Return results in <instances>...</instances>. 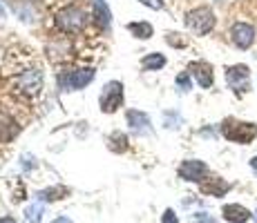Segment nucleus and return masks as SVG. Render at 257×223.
Returning <instances> with one entry per match:
<instances>
[{
    "label": "nucleus",
    "mask_w": 257,
    "mask_h": 223,
    "mask_svg": "<svg viewBox=\"0 0 257 223\" xmlns=\"http://www.w3.org/2000/svg\"><path fill=\"white\" fill-rule=\"evenodd\" d=\"M127 125L132 127L137 134H150V118H148L146 112L139 110H130L127 112Z\"/></svg>",
    "instance_id": "nucleus-13"
},
{
    "label": "nucleus",
    "mask_w": 257,
    "mask_h": 223,
    "mask_svg": "<svg viewBox=\"0 0 257 223\" xmlns=\"http://www.w3.org/2000/svg\"><path fill=\"white\" fill-rule=\"evenodd\" d=\"M94 78V69H74V72H67L61 76V87L67 89V92H76V89H83Z\"/></svg>",
    "instance_id": "nucleus-7"
},
{
    "label": "nucleus",
    "mask_w": 257,
    "mask_h": 223,
    "mask_svg": "<svg viewBox=\"0 0 257 223\" xmlns=\"http://www.w3.org/2000/svg\"><path fill=\"white\" fill-rule=\"evenodd\" d=\"M63 196H67V190L63 185L47 187V190L38 192V199H41V201H58V199H63Z\"/></svg>",
    "instance_id": "nucleus-16"
},
{
    "label": "nucleus",
    "mask_w": 257,
    "mask_h": 223,
    "mask_svg": "<svg viewBox=\"0 0 257 223\" xmlns=\"http://www.w3.org/2000/svg\"><path fill=\"white\" fill-rule=\"evenodd\" d=\"M250 170H253L255 174H257V156H253V158H250Z\"/></svg>",
    "instance_id": "nucleus-25"
},
{
    "label": "nucleus",
    "mask_w": 257,
    "mask_h": 223,
    "mask_svg": "<svg viewBox=\"0 0 257 223\" xmlns=\"http://www.w3.org/2000/svg\"><path fill=\"white\" fill-rule=\"evenodd\" d=\"M179 36H181V34H168L166 41L170 43L172 47H186V41H184V38H179Z\"/></svg>",
    "instance_id": "nucleus-21"
},
{
    "label": "nucleus",
    "mask_w": 257,
    "mask_h": 223,
    "mask_svg": "<svg viewBox=\"0 0 257 223\" xmlns=\"http://www.w3.org/2000/svg\"><path fill=\"white\" fill-rule=\"evenodd\" d=\"M190 74H181V76H177V85H179L184 92H188V89L192 87V83H190Z\"/></svg>",
    "instance_id": "nucleus-20"
},
{
    "label": "nucleus",
    "mask_w": 257,
    "mask_h": 223,
    "mask_svg": "<svg viewBox=\"0 0 257 223\" xmlns=\"http://www.w3.org/2000/svg\"><path fill=\"white\" fill-rule=\"evenodd\" d=\"M0 223H16L12 219V216H3V219H0Z\"/></svg>",
    "instance_id": "nucleus-26"
},
{
    "label": "nucleus",
    "mask_w": 257,
    "mask_h": 223,
    "mask_svg": "<svg viewBox=\"0 0 257 223\" xmlns=\"http://www.w3.org/2000/svg\"><path fill=\"white\" fill-rule=\"evenodd\" d=\"M179 176L184 181H195L201 183L208 178V165L204 161H197V158H190V161H184L179 165Z\"/></svg>",
    "instance_id": "nucleus-8"
},
{
    "label": "nucleus",
    "mask_w": 257,
    "mask_h": 223,
    "mask_svg": "<svg viewBox=\"0 0 257 223\" xmlns=\"http://www.w3.org/2000/svg\"><path fill=\"white\" fill-rule=\"evenodd\" d=\"M186 25L192 34L206 36V34L215 27V14H212L210 7H197L186 14Z\"/></svg>",
    "instance_id": "nucleus-2"
},
{
    "label": "nucleus",
    "mask_w": 257,
    "mask_h": 223,
    "mask_svg": "<svg viewBox=\"0 0 257 223\" xmlns=\"http://www.w3.org/2000/svg\"><path fill=\"white\" fill-rule=\"evenodd\" d=\"M98 103H101V110L105 114L116 112L123 103V85L118 81H110L103 87L101 96H98Z\"/></svg>",
    "instance_id": "nucleus-4"
},
{
    "label": "nucleus",
    "mask_w": 257,
    "mask_h": 223,
    "mask_svg": "<svg viewBox=\"0 0 257 223\" xmlns=\"http://www.w3.org/2000/svg\"><path fill=\"white\" fill-rule=\"evenodd\" d=\"M221 214H224V219L228 223H246L250 221V210H246L244 205H239V203H228V205L221 207Z\"/></svg>",
    "instance_id": "nucleus-11"
},
{
    "label": "nucleus",
    "mask_w": 257,
    "mask_h": 223,
    "mask_svg": "<svg viewBox=\"0 0 257 223\" xmlns=\"http://www.w3.org/2000/svg\"><path fill=\"white\" fill-rule=\"evenodd\" d=\"M161 223H179V219H177V214H175V210H168L164 212V216H161Z\"/></svg>",
    "instance_id": "nucleus-22"
},
{
    "label": "nucleus",
    "mask_w": 257,
    "mask_h": 223,
    "mask_svg": "<svg viewBox=\"0 0 257 223\" xmlns=\"http://www.w3.org/2000/svg\"><path fill=\"white\" fill-rule=\"evenodd\" d=\"M230 41L237 49H250L255 43V27L250 23H235L230 27Z\"/></svg>",
    "instance_id": "nucleus-6"
},
{
    "label": "nucleus",
    "mask_w": 257,
    "mask_h": 223,
    "mask_svg": "<svg viewBox=\"0 0 257 223\" xmlns=\"http://www.w3.org/2000/svg\"><path fill=\"white\" fill-rule=\"evenodd\" d=\"M226 81H228V87L235 89L237 94L248 92V83H250V69L246 65H233L226 67Z\"/></svg>",
    "instance_id": "nucleus-5"
},
{
    "label": "nucleus",
    "mask_w": 257,
    "mask_h": 223,
    "mask_svg": "<svg viewBox=\"0 0 257 223\" xmlns=\"http://www.w3.org/2000/svg\"><path fill=\"white\" fill-rule=\"evenodd\" d=\"M221 134L228 141L246 145V143H250L257 136V125L255 123H241V121H235V118H228V121L221 123Z\"/></svg>",
    "instance_id": "nucleus-1"
},
{
    "label": "nucleus",
    "mask_w": 257,
    "mask_h": 223,
    "mask_svg": "<svg viewBox=\"0 0 257 223\" xmlns=\"http://www.w3.org/2000/svg\"><path fill=\"white\" fill-rule=\"evenodd\" d=\"M85 12L78 7H67L56 16V25L67 34H78L85 27Z\"/></svg>",
    "instance_id": "nucleus-3"
},
{
    "label": "nucleus",
    "mask_w": 257,
    "mask_h": 223,
    "mask_svg": "<svg viewBox=\"0 0 257 223\" xmlns=\"http://www.w3.org/2000/svg\"><path fill=\"white\" fill-rule=\"evenodd\" d=\"M190 74L192 78H195L197 83H199V87H204V89H210L212 87V83H215V74H212V67L208 65V63H204V61H197V63H192L190 65Z\"/></svg>",
    "instance_id": "nucleus-10"
},
{
    "label": "nucleus",
    "mask_w": 257,
    "mask_h": 223,
    "mask_svg": "<svg viewBox=\"0 0 257 223\" xmlns=\"http://www.w3.org/2000/svg\"><path fill=\"white\" fill-rule=\"evenodd\" d=\"M127 32H132L137 38H150L152 36V25L150 23H130L127 25Z\"/></svg>",
    "instance_id": "nucleus-18"
},
{
    "label": "nucleus",
    "mask_w": 257,
    "mask_h": 223,
    "mask_svg": "<svg viewBox=\"0 0 257 223\" xmlns=\"http://www.w3.org/2000/svg\"><path fill=\"white\" fill-rule=\"evenodd\" d=\"M92 9H94V21L101 29H107L112 23V16H110V9H107V5L103 3V0H94L92 3Z\"/></svg>",
    "instance_id": "nucleus-14"
},
{
    "label": "nucleus",
    "mask_w": 257,
    "mask_h": 223,
    "mask_svg": "<svg viewBox=\"0 0 257 223\" xmlns=\"http://www.w3.org/2000/svg\"><path fill=\"white\" fill-rule=\"evenodd\" d=\"M201 192L210 196H224L230 190V183H226L221 176H208L206 181H201Z\"/></svg>",
    "instance_id": "nucleus-12"
},
{
    "label": "nucleus",
    "mask_w": 257,
    "mask_h": 223,
    "mask_svg": "<svg viewBox=\"0 0 257 223\" xmlns=\"http://www.w3.org/2000/svg\"><path fill=\"white\" fill-rule=\"evenodd\" d=\"M143 69H150V72H157V69H161L166 65V58L161 56V54H148L146 58L141 61Z\"/></svg>",
    "instance_id": "nucleus-17"
},
{
    "label": "nucleus",
    "mask_w": 257,
    "mask_h": 223,
    "mask_svg": "<svg viewBox=\"0 0 257 223\" xmlns=\"http://www.w3.org/2000/svg\"><path fill=\"white\" fill-rule=\"evenodd\" d=\"M18 89L25 94V96H36L43 89V74L38 69H29L18 76Z\"/></svg>",
    "instance_id": "nucleus-9"
},
{
    "label": "nucleus",
    "mask_w": 257,
    "mask_h": 223,
    "mask_svg": "<svg viewBox=\"0 0 257 223\" xmlns=\"http://www.w3.org/2000/svg\"><path fill=\"white\" fill-rule=\"evenodd\" d=\"M16 134H18L16 121H14L12 116H7V114H0V143L12 141Z\"/></svg>",
    "instance_id": "nucleus-15"
},
{
    "label": "nucleus",
    "mask_w": 257,
    "mask_h": 223,
    "mask_svg": "<svg viewBox=\"0 0 257 223\" xmlns=\"http://www.w3.org/2000/svg\"><path fill=\"white\" fill-rule=\"evenodd\" d=\"M52 223H72L70 216H58V219H54Z\"/></svg>",
    "instance_id": "nucleus-24"
},
{
    "label": "nucleus",
    "mask_w": 257,
    "mask_h": 223,
    "mask_svg": "<svg viewBox=\"0 0 257 223\" xmlns=\"http://www.w3.org/2000/svg\"><path fill=\"white\" fill-rule=\"evenodd\" d=\"M43 212H45V205H43L41 201L32 203V205L27 207V212H25V216H27V223H41Z\"/></svg>",
    "instance_id": "nucleus-19"
},
{
    "label": "nucleus",
    "mask_w": 257,
    "mask_h": 223,
    "mask_svg": "<svg viewBox=\"0 0 257 223\" xmlns=\"http://www.w3.org/2000/svg\"><path fill=\"white\" fill-rule=\"evenodd\" d=\"M253 216H255V221H257V210H255V214H253Z\"/></svg>",
    "instance_id": "nucleus-27"
},
{
    "label": "nucleus",
    "mask_w": 257,
    "mask_h": 223,
    "mask_svg": "<svg viewBox=\"0 0 257 223\" xmlns=\"http://www.w3.org/2000/svg\"><path fill=\"white\" fill-rule=\"evenodd\" d=\"M141 3L150 9H164V0H141Z\"/></svg>",
    "instance_id": "nucleus-23"
}]
</instances>
